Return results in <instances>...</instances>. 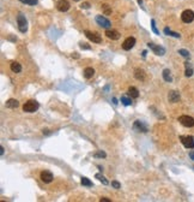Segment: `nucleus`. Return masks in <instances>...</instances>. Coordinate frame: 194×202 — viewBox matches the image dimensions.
<instances>
[{"label": "nucleus", "instance_id": "obj_1", "mask_svg": "<svg viewBox=\"0 0 194 202\" xmlns=\"http://www.w3.org/2000/svg\"><path fill=\"white\" fill-rule=\"evenodd\" d=\"M39 107H40V105H39L37 101L29 100L23 105V111H24V112H28V113H32V112L37 111Z\"/></svg>", "mask_w": 194, "mask_h": 202}, {"label": "nucleus", "instance_id": "obj_2", "mask_svg": "<svg viewBox=\"0 0 194 202\" xmlns=\"http://www.w3.org/2000/svg\"><path fill=\"white\" fill-rule=\"evenodd\" d=\"M17 23H18V28H19L21 33H27V30H28V22H27V18L22 14H19L17 16Z\"/></svg>", "mask_w": 194, "mask_h": 202}, {"label": "nucleus", "instance_id": "obj_3", "mask_svg": "<svg viewBox=\"0 0 194 202\" xmlns=\"http://www.w3.org/2000/svg\"><path fill=\"white\" fill-rule=\"evenodd\" d=\"M179 122H180L183 126H186V128H192V126H194V118L189 117V115H181L180 118H179Z\"/></svg>", "mask_w": 194, "mask_h": 202}, {"label": "nucleus", "instance_id": "obj_4", "mask_svg": "<svg viewBox=\"0 0 194 202\" xmlns=\"http://www.w3.org/2000/svg\"><path fill=\"white\" fill-rule=\"evenodd\" d=\"M96 22L98 25H101L102 28H106V29H109L111 25L110 21L109 19H107L104 16H101V14H98L96 16Z\"/></svg>", "mask_w": 194, "mask_h": 202}, {"label": "nucleus", "instance_id": "obj_5", "mask_svg": "<svg viewBox=\"0 0 194 202\" xmlns=\"http://www.w3.org/2000/svg\"><path fill=\"white\" fill-rule=\"evenodd\" d=\"M180 141L186 148H188V149H193L194 148V138L192 136H181Z\"/></svg>", "mask_w": 194, "mask_h": 202}, {"label": "nucleus", "instance_id": "obj_6", "mask_svg": "<svg viewBox=\"0 0 194 202\" xmlns=\"http://www.w3.org/2000/svg\"><path fill=\"white\" fill-rule=\"evenodd\" d=\"M147 46H149V48L152 49L153 53H155L156 56H164V54H166V49H164V47H162V46L155 45V43H152V42H149L147 43Z\"/></svg>", "mask_w": 194, "mask_h": 202}, {"label": "nucleus", "instance_id": "obj_7", "mask_svg": "<svg viewBox=\"0 0 194 202\" xmlns=\"http://www.w3.org/2000/svg\"><path fill=\"white\" fill-rule=\"evenodd\" d=\"M84 34H85V36H86L90 41H92V42H95V43H101L102 42V39H101V36H99L97 33H92V31L85 30V31H84Z\"/></svg>", "mask_w": 194, "mask_h": 202}, {"label": "nucleus", "instance_id": "obj_8", "mask_svg": "<svg viewBox=\"0 0 194 202\" xmlns=\"http://www.w3.org/2000/svg\"><path fill=\"white\" fill-rule=\"evenodd\" d=\"M181 19L185 22V23H191L193 22L194 19V12L192 10H185L182 14H181Z\"/></svg>", "mask_w": 194, "mask_h": 202}, {"label": "nucleus", "instance_id": "obj_9", "mask_svg": "<svg viewBox=\"0 0 194 202\" xmlns=\"http://www.w3.org/2000/svg\"><path fill=\"white\" fill-rule=\"evenodd\" d=\"M56 9L60 12H66L69 9V2L67 0H59L58 4H56Z\"/></svg>", "mask_w": 194, "mask_h": 202}, {"label": "nucleus", "instance_id": "obj_10", "mask_svg": "<svg viewBox=\"0 0 194 202\" xmlns=\"http://www.w3.org/2000/svg\"><path fill=\"white\" fill-rule=\"evenodd\" d=\"M134 45H136V39L134 37H127L122 43V48L125 51H129L134 47Z\"/></svg>", "mask_w": 194, "mask_h": 202}, {"label": "nucleus", "instance_id": "obj_11", "mask_svg": "<svg viewBox=\"0 0 194 202\" xmlns=\"http://www.w3.org/2000/svg\"><path fill=\"white\" fill-rule=\"evenodd\" d=\"M133 129L139 131V132H147V126H146V124H144V123L140 122V120H136V123H134V125H133Z\"/></svg>", "mask_w": 194, "mask_h": 202}, {"label": "nucleus", "instance_id": "obj_12", "mask_svg": "<svg viewBox=\"0 0 194 202\" xmlns=\"http://www.w3.org/2000/svg\"><path fill=\"white\" fill-rule=\"evenodd\" d=\"M106 35H107V37L110 39V40H119V39H120V33L116 31V30H113V29H108V30L106 31Z\"/></svg>", "mask_w": 194, "mask_h": 202}, {"label": "nucleus", "instance_id": "obj_13", "mask_svg": "<svg viewBox=\"0 0 194 202\" xmlns=\"http://www.w3.org/2000/svg\"><path fill=\"white\" fill-rule=\"evenodd\" d=\"M41 179L44 183H50L53 181V173L49 171H42L41 172Z\"/></svg>", "mask_w": 194, "mask_h": 202}, {"label": "nucleus", "instance_id": "obj_14", "mask_svg": "<svg viewBox=\"0 0 194 202\" xmlns=\"http://www.w3.org/2000/svg\"><path fill=\"white\" fill-rule=\"evenodd\" d=\"M168 99H169L170 102H173V103L179 102V100H180V94H179L176 90H171V91H169V94H168Z\"/></svg>", "mask_w": 194, "mask_h": 202}, {"label": "nucleus", "instance_id": "obj_15", "mask_svg": "<svg viewBox=\"0 0 194 202\" xmlns=\"http://www.w3.org/2000/svg\"><path fill=\"white\" fill-rule=\"evenodd\" d=\"M134 77H136L137 80H139V81H145L146 75H145L144 70H141V69H136V70H134Z\"/></svg>", "mask_w": 194, "mask_h": 202}, {"label": "nucleus", "instance_id": "obj_16", "mask_svg": "<svg viewBox=\"0 0 194 202\" xmlns=\"http://www.w3.org/2000/svg\"><path fill=\"white\" fill-rule=\"evenodd\" d=\"M185 68H186L185 75H186L187 77H191V76L193 75V66H192V64L187 61V63H185Z\"/></svg>", "mask_w": 194, "mask_h": 202}, {"label": "nucleus", "instance_id": "obj_17", "mask_svg": "<svg viewBox=\"0 0 194 202\" xmlns=\"http://www.w3.org/2000/svg\"><path fill=\"white\" fill-rule=\"evenodd\" d=\"M18 106H19V102L16 99H10V100L6 101V107L7 108H17Z\"/></svg>", "mask_w": 194, "mask_h": 202}, {"label": "nucleus", "instance_id": "obj_18", "mask_svg": "<svg viewBox=\"0 0 194 202\" xmlns=\"http://www.w3.org/2000/svg\"><path fill=\"white\" fill-rule=\"evenodd\" d=\"M128 95H129L131 98H134V99H137V98L139 96L138 89H137L136 87H129V89H128Z\"/></svg>", "mask_w": 194, "mask_h": 202}, {"label": "nucleus", "instance_id": "obj_19", "mask_svg": "<svg viewBox=\"0 0 194 202\" xmlns=\"http://www.w3.org/2000/svg\"><path fill=\"white\" fill-rule=\"evenodd\" d=\"M11 70L16 72V73H18V72L22 71V65L19 63H17V61H12L11 63Z\"/></svg>", "mask_w": 194, "mask_h": 202}, {"label": "nucleus", "instance_id": "obj_20", "mask_svg": "<svg viewBox=\"0 0 194 202\" xmlns=\"http://www.w3.org/2000/svg\"><path fill=\"white\" fill-rule=\"evenodd\" d=\"M94 73H95V70L92 68H86L84 70V77L85 78H91L94 76Z\"/></svg>", "mask_w": 194, "mask_h": 202}, {"label": "nucleus", "instance_id": "obj_21", "mask_svg": "<svg viewBox=\"0 0 194 202\" xmlns=\"http://www.w3.org/2000/svg\"><path fill=\"white\" fill-rule=\"evenodd\" d=\"M163 78H164V81H166V82H171V81H173V77H171L170 71H169L168 69L163 70Z\"/></svg>", "mask_w": 194, "mask_h": 202}, {"label": "nucleus", "instance_id": "obj_22", "mask_svg": "<svg viewBox=\"0 0 194 202\" xmlns=\"http://www.w3.org/2000/svg\"><path fill=\"white\" fill-rule=\"evenodd\" d=\"M164 34H166V35H170V36H174V37H177V39H179V37L181 36L179 33L171 31V30H170L169 28H166V29H164Z\"/></svg>", "mask_w": 194, "mask_h": 202}, {"label": "nucleus", "instance_id": "obj_23", "mask_svg": "<svg viewBox=\"0 0 194 202\" xmlns=\"http://www.w3.org/2000/svg\"><path fill=\"white\" fill-rule=\"evenodd\" d=\"M121 102L125 105V106H129L131 103H132V100H131V96L128 98V96H126V95H122L121 96Z\"/></svg>", "mask_w": 194, "mask_h": 202}, {"label": "nucleus", "instance_id": "obj_24", "mask_svg": "<svg viewBox=\"0 0 194 202\" xmlns=\"http://www.w3.org/2000/svg\"><path fill=\"white\" fill-rule=\"evenodd\" d=\"M82 184L85 185V187H92V182L89 179V178H86V177H82Z\"/></svg>", "mask_w": 194, "mask_h": 202}, {"label": "nucleus", "instance_id": "obj_25", "mask_svg": "<svg viewBox=\"0 0 194 202\" xmlns=\"http://www.w3.org/2000/svg\"><path fill=\"white\" fill-rule=\"evenodd\" d=\"M96 178H98V179H99V182H102L104 185H108V184H109V182L106 179V177H103V176H102V174H99V173H97L96 174Z\"/></svg>", "mask_w": 194, "mask_h": 202}, {"label": "nucleus", "instance_id": "obj_26", "mask_svg": "<svg viewBox=\"0 0 194 202\" xmlns=\"http://www.w3.org/2000/svg\"><path fill=\"white\" fill-rule=\"evenodd\" d=\"M21 2H24V4H28V5H36L37 4V0H19Z\"/></svg>", "mask_w": 194, "mask_h": 202}, {"label": "nucleus", "instance_id": "obj_27", "mask_svg": "<svg viewBox=\"0 0 194 202\" xmlns=\"http://www.w3.org/2000/svg\"><path fill=\"white\" fill-rule=\"evenodd\" d=\"M94 157H95V158H106V157H107V154H106L104 152H102V150H101V152H97V153H95V155H94Z\"/></svg>", "mask_w": 194, "mask_h": 202}, {"label": "nucleus", "instance_id": "obj_28", "mask_svg": "<svg viewBox=\"0 0 194 202\" xmlns=\"http://www.w3.org/2000/svg\"><path fill=\"white\" fill-rule=\"evenodd\" d=\"M179 53H180L182 57L189 58V52H188V51H186V49H180V51H179Z\"/></svg>", "mask_w": 194, "mask_h": 202}, {"label": "nucleus", "instance_id": "obj_29", "mask_svg": "<svg viewBox=\"0 0 194 202\" xmlns=\"http://www.w3.org/2000/svg\"><path fill=\"white\" fill-rule=\"evenodd\" d=\"M151 28H152V30H153V33H155V34H157V35L159 34V31H158V30H157V28H156V24H155V19H152V21H151Z\"/></svg>", "mask_w": 194, "mask_h": 202}, {"label": "nucleus", "instance_id": "obj_30", "mask_svg": "<svg viewBox=\"0 0 194 202\" xmlns=\"http://www.w3.org/2000/svg\"><path fill=\"white\" fill-rule=\"evenodd\" d=\"M79 45H80V48H82V49H90V48H91L88 43H85V42H80Z\"/></svg>", "mask_w": 194, "mask_h": 202}, {"label": "nucleus", "instance_id": "obj_31", "mask_svg": "<svg viewBox=\"0 0 194 202\" xmlns=\"http://www.w3.org/2000/svg\"><path fill=\"white\" fill-rule=\"evenodd\" d=\"M111 185L115 188V189H120V188H121V184H120L119 182H116V181H113V182H111Z\"/></svg>", "mask_w": 194, "mask_h": 202}, {"label": "nucleus", "instance_id": "obj_32", "mask_svg": "<svg viewBox=\"0 0 194 202\" xmlns=\"http://www.w3.org/2000/svg\"><path fill=\"white\" fill-rule=\"evenodd\" d=\"M102 6H103V9H104V12H106V14H109L111 12V10L108 9V5H102Z\"/></svg>", "mask_w": 194, "mask_h": 202}, {"label": "nucleus", "instance_id": "obj_33", "mask_svg": "<svg viewBox=\"0 0 194 202\" xmlns=\"http://www.w3.org/2000/svg\"><path fill=\"white\" fill-rule=\"evenodd\" d=\"M80 7H82V9H89V7H90V4H89V2H83Z\"/></svg>", "mask_w": 194, "mask_h": 202}, {"label": "nucleus", "instance_id": "obj_34", "mask_svg": "<svg viewBox=\"0 0 194 202\" xmlns=\"http://www.w3.org/2000/svg\"><path fill=\"white\" fill-rule=\"evenodd\" d=\"M99 202H111V200L107 199V197H102V199H99Z\"/></svg>", "mask_w": 194, "mask_h": 202}, {"label": "nucleus", "instance_id": "obj_35", "mask_svg": "<svg viewBox=\"0 0 194 202\" xmlns=\"http://www.w3.org/2000/svg\"><path fill=\"white\" fill-rule=\"evenodd\" d=\"M189 157H191V159H192V160H194V150L189 153Z\"/></svg>", "mask_w": 194, "mask_h": 202}, {"label": "nucleus", "instance_id": "obj_36", "mask_svg": "<svg viewBox=\"0 0 194 202\" xmlns=\"http://www.w3.org/2000/svg\"><path fill=\"white\" fill-rule=\"evenodd\" d=\"M0 154L4 155V147H0Z\"/></svg>", "mask_w": 194, "mask_h": 202}, {"label": "nucleus", "instance_id": "obj_37", "mask_svg": "<svg viewBox=\"0 0 194 202\" xmlns=\"http://www.w3.org/2000/svg\"><path fill=\"white\" fill-rule=\"evenodd\" d=\"M43 134H46V135H49L50 132H49V130H43Z\"/></svg>", "mask_w": 194, "mask_h": 202}, {"label": "nucleus", "instance_id": "obj_38", "mask_svg": "<svg viewBox=\"0 0 194 202\" xmlns=\"http://www.w3.org/2000/svg\"><path fill=\"white\" fill-rule=\"evenodd\" d=\"M72 57H74V58H79V56H78V53H73V54H72Z\"/></svg>", "mask_w": 194, "mask_h": 202}, {"label": "nucleus", "instance_id": "obj_39", "mask_svg": "<svg viewBox=\"0 0 194 202\" xmlns=\"http://www.w3.org/2000/svg\"><path fill=\"white\" fill-rule=\"evenodd\" d=\"M143 57L144 58L146 57V51H144V52H143Z\"/></svg>", "mask_w": 194, "mask_h": 202}, {"label": "nucleus", "instance_id": "obj_40", "mask_svg": "<svg viewBox=\"0 0 194 202\" xmlns=\"http://www.w3.org/2000/svg\"><path fill=\"white\" fill-rule=\"evenodd\" d=\"M138 2H139V5H141V2H143V0H138Z\"/></svg>", "mask_w": 194, "mask_h": 202}, {"label": "nucleus", "instance_id": "obj_41", "mask_svg": "<svg viewBox=\"0 0 194 202\" xmlns=\"http://www.w3.org/2000/svg\"><path fill=\"white\" fill-rule=\"evenodd\" d=\"M74 1H79V0H74Z\"/></svg>", "mask_w": 194, "mask_h": 202}]
</instances>
